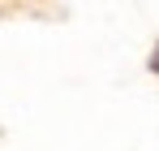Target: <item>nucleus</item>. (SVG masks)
<instances>
[{
    "label": "nucleus",
    "instance_id": "obj_1",
    "mask_svg": "<svg viewBox=\"0 0 159 151\" xmlns=\"http://www.w3.org/2000/svg\"><path fill=\"white\" fill-rule=\"evenodd\" d=\"M151 69H155V74H159V48H155V56H151Z\"/></svg>",
    "mask_w": 159,
    "mask_h": 151
}]
</instances>
